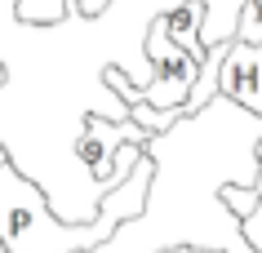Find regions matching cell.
Masks as SVG:
<instances>
[{"label":"cell","mask_w":262,"mask_h":253,"mask_svg":"<svg viewBox=\"0 0 262 253\" xmlns=\"http://www.w3.org/2000/svg\"><path fill=\"white\" fill-rule=\"evenodd\" d=\"M258 133H262V116L231 102L227 94H213L200 111L173 120L160 133H147L142 147L156 169L142 213L120 222L102 244L80 253H156L169 244L262 253L245 240L240 218L218 200L222 182L253 187Z\"/></svg>","instance_id":"obj_1"},{"label":"cell","mask_w":262,"mask_h":253,"mask_svg":"<svg viewBox=\"0 0 262 253\" xmlns=\"http://www.w3.org/2000/svg\"><path fill=\"white\" fill-rule=\"evenodd\" d=\"M107 5L111 0H76L80 18H98ZM14 14H18L23 27H58V22L67 18V0H18Z\"/></svg>","instance_id":"obj_6"},{"label":"cell","mask_w":262,"mask_h":253,"mask_svg":"<svg viewBox=\"0 0 262 253\" xmlns=\"http://www.w3.org/2000/svg\"><path fill=\"white\" fill-rule=\"evenodd\" d=\"M0 160H9V151H5V147H0Z\"/></svg>","instance_id":"obj_12"},{"label":"cell","mask_w":262,"mask_h":253,"mask_svg":"<svg viewBox=\"0 0 262 253\" xmlns=\"http://www.w3.org/2000/svg\"><path fill=\"white\" fill-rule=\"evenodd\" d=\"M151 155L142 147L138 165L124 173V182L98 196L94 218L67 222L58 218L40 182H31L14 160H0V244L9 253H80L94 249L116 231L120 222L138 218L147 204V187H151Z\"/></svg>","instance_id":"obj_2"},{"label":"cell","mask_w":262,"mask_h":253,"mask_svg":"<svg viewBox=\"0 0 262 253\" xmlns=\"http://www.w3.org/2000/svg\"><path fill=\"white\" fill-rule=\"evenodd\" d=\"M231 36H235V40H249V44L262 40V0H245V5H240Z\"/></svg>","instance_id":"obj_7"},{"label":"cell","mask_w":262,"mask_h":253,"mask_svg":"<svg viewBox=\"0 0 262 253\" xmlns=\"http://www.w3.org/2000/svg\"><path fill=\"white\" fill-rule=\"evenodd\" d=\"M240 231H245V240L253 244V249H262V200L240 218Z\"/></svg>","instance_id":"obj_8"},{"label":"cell","mask_w":262,"mask_h":253,"mask_svg":"<svg viewBox=\"0 0 262 253\" xmlns=\"http://www.w3.org/2000/svg\"><path fill=\"white\" fill-rule=\"evenodd\" d=\"M253 155H258V178H253V187L262 191V133H258V147H253Z\"/></svg>","instance_id":"obj_10"},{"label":"cell","mask_w":262,"mask_h":253,"mask_svg":"<svg viewBox=\"0 0 262 253\" xmlns=\"http://www.w3.org/2000/svg\"><path fill=\"white\" fill-rule=\"evenodd\" d=\"M205 18H209V0H178L169 14H160V27H165V36L178 44V49H187V54H195V58H205L209 44L200 40Z\"/></svg>","instance_id":"obj_5"},{"label":"cell","mask_w":262,"mask_h":253,"mask_svg":"<svg viewBox=\"0 0 262 253\" xmlns=\"http://www.w3.org/2000/svg\"><path fill=\"white\" fill-rule=\"evenodd\" d=\"M124 142H147V129H142L138 120H129V116H124V120H111V116H102V111H89V116H84V125L76 129L71 155H76V160L84 165V173H89L94 200L116 187L111 165H116V151H120Z\"/></svg>","instance_id":"obj_3"},{"label":"cell","mask_w":262,"mask_h":253,"mask_svg":"<svg viewBox=\"0 0 262 253\" xmlns=\"http://www.w3.org/2000/svg\"><path fill=\"white\" fill-rule=\"evenodd\" d=\"M0 253H9V249H5V244H0Z\"/></svg>","instance_id":"obj_13"},{"label":"cell","mask_w":262,"mask_h":253,"mask_svg":"<svg viewBox=\"0 0 262 253\" xmlns=\"http://www.w3.org/2000/svg\"><path fill=\"white\" fill-rule=\"evenodd\" d=\"M218 94H227L231 102L249 107L253 116H262V40H227V54H222L218 67Z\"/></svg>","instance_id":"obj_4"},{"label":"cell","mask_w":262,"mask_h":253,"mask_svg":"<svg viewBox=\"0 0 262 253\" xmlns=\"http://www.w3.org/2000/svg\"><path fill=\"white\" fill-rule=\"evenodd\" d=\"M156 253H222V249H205V244H169V249H156Z\"/></svg>","instance_id":"obj_9"},{"label":"cell","mask_w":262,"mask_h":253,"mask_svg":"<svg viewBox=\"0 0 262 253\" xmlns=\"http://www.w3.org/2000/svg\"><path fill=\"white\" fill-rule=\"evenodd\" d=\"M0 89H5V62H0Z\"/></svg>","instance_id":"obj_11"}]
</instances>
